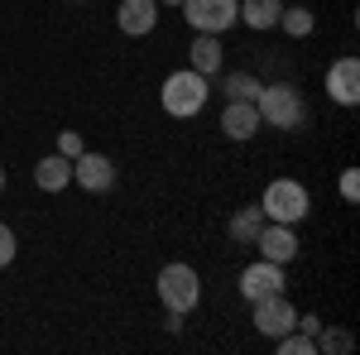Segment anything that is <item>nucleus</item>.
<instances>
[{
    "label": "nucleus",
    "mask_w": 360,
    "mask_h": 355,
    "mask_svg": "<svg viewBox=\"0 0 360 355\" xmlns=\"http://www.w3.org/2000/svg\"><path fill=\"white\" fill-rule=\"evenodd\" d=\"M278 10H283V0H240V20L250 29H274Z\"/></svg>",
    "instance_id": "obj_15"
},
{
    "label": "nucleus",
    "mask_w": 360,
    "mask_h": 355,
    "mask_svg": "<svg viewBox=\"0 0 360 355\" xmlns=\"http://www.w3.org/2000/svg\"><path fill=\"white\" fill-rule=\"evenodd\" d=\"M307 188L303 183H293V178H274L269 188H264V197H259V212L269 221H283V226H298V221L307 217Z\"/></svg>",
    "instance_id": "obj_4"
},
{
    "label": "nucleus",
    "mask_w": 360,
    "mask_h": 355,
    "mask_svg": "<svg viewBox=\"0 0 360 355\" xmlns=\"http://www.w3.org/2000/svg\"><path fill=\"white\" fill-rule=\"evenodd\" d=\"M278 25H283V34H293V39H307L317 20H312V10H307V5H298V0H288V5L278 10Z\"/></svg>",
    "instance_id": "obj_17"
},
{
    "label": "nucleus",
    "mask_w": 360,
    "mask_h": 355,
    "mask_svg": "<svg viewBox=\"0 0 360 355\" xmlns=\"http://www.w3.org/2000/svg\"><path fill=\"white\" fill-rule=\"evenodd\" d=\"M164 331H183V312H168V317H164Z\"/></svg>",
    "instance_id": "obj_25"
},
{
    "label": "nucleus",
    "mask_w": 360,
    "mask_h": 355,
    "mask_svg": "<svg viewBox=\"0 0 360 355\" xmlns=\"http://www.w3.org/2000/svg\"><path fill=\"white\" fill-rule=\"evenodd\" d=\"M221 91H226V101H255V96H259V77L231 72V77H221Z\"/></svg>",
    "instance_id": "obj_18"
},
{
    "label": "nucleus",
    "mask_w": 360,
    "mask_h": 355,
    "mask_svg": "<svg viewBox=\"0 0 360 355\" xmlns=\"http://www.w3.org/2000/svg\"><path fill=\"white\" fill-rule=\"evenodd\" d=\"M0 188H5V173H0Z\"/></svg>",
    "instance_id": "obj_27"
},
{
    "label": "nucleus",
    "mask_w": 360,
    "mask_h": 355,
    "mask_svg": "<svg viewBox=\"0 0 360 355\" xmlns=\"http://www.w3.org/2000/svg\"><path fill=\"white\" fill-rule=\"evenodd\" d=\"M274 341H278V355H317V341L303 336V331H283Z\"/></svg>",
    "instance_id": "obj_20"
},
{
    "label": "nucleus",
    "mask_w": 360,
    "mask_h": 355,
    "mask_svg": "<svg viewBox=\"0 0 360 355\" xmlns=\"http://www.w3.org/2000/svg\"><path fill=\"white\" fill-rule=\"evenodd\" d=\"M255 110H259V125H274V130H298V125L307 120V106H303V91H298V82L259 86Z\"/></svg>",
    "instance_id": "obj_1"
},
{
    "label": "nucleus",
    "mask_w": 360,
    "mask_h": 355,
    "mask_svg": "<svg viewBox=\"0 0 360 355\" xmlns=\"http://www.w3.org/2000/svg\"><path fill=\"white\" fill-rule=\"evenodd\" d=\"M5 264H15V231L0 221V269H5Z\"/></svg>",
    "instance_id": "obj_22"
},
{
    "label": "nucleus",
    "mask_w": 360,
    "mask_h": 355,
    "mask_svg": "<svg viewBox=\"0 0 360 355\" xmlns=\"http://www.w3.org/2000/svg\"><path fill=\"white\" fill-rule=\"evenodd\" d=\"M82 149H86V139L77 135V130H58V154H63V159H77Z\"/></svg>",
    "instance_id": "obj_21"
},
{
    "label": "nucleus",
    "mask_w": 360,
    "mask_h": 355,
    "mask_svg": "<svg viewBox=\"0 0 360 355\" xmlns=\"http://www.w3.org/2000/svg\"><path fill=\"white\" fill-rule=\"evenodd\" d=\"M264 221H269V217H264L259 207H240V212L231 217V235H236L240 245H255V235L264 231Z\"/></svg>",
    "instance_id": "obj_16"
},
{
    "label": "nucleus",
    "mask_w": 360,
    "mask_h": 355,
    "mask_svg": "<svg viewBox=\"0 0 360 355\" xmlns=\"http://www.w3.org/2000/svg\"><path fill=\"white\" fill-rule=\"evenodd\" d=\"M72 183H82L86 192H106L115 183V164L106 159V154H91V149H82L77 159H72Z\"/></svg>",
    "instance_id": "obj_8"
},
{
    "label": "nucleus",
    "mask_w": 360,
    "mask_h": 355,
    "mask_svg": "<svg viewBox=\"0 0 360 355\" xmlns=\"http://www.w3.org/2000/svg\"><path fill=\"white\" fill-rule=\"evenodd\" d=\"M183 20L197 34H226L240 20V0H183Z\"/></svg>",
    "instance_id": "obj_5"
},
{
    "label": "nucleus",
    "mask_w": 360,
    "mask_h": 355,
    "mask_svg": "<svg viewBox=\"0 0 360 355\" xmlns=\"http://www.w3.org/2000/svg\"><path fill=\"white\" fill-rule=\"evenodd\" d=\"M154 288H159V302H164L168 312H183V317H188L197 307V298H202V278H197L193 264H164Z\"/></svg>",
    "instance_id": "obj_3"
},
{
    "label": "nucleus",
    "mask_w": 360,
    "mask_h": 355,
    "mask_svg": "<svg viewBox=\"0 0 360 355\" xmlns=\"http://www.w3.org/2000/svg\"><path fill=\"white\" fill-rule=\"evenodd\" d=\"M341 197H346V202H356V197H360V178H356V168H346V173H341Z\"/></svg>",
    "instance_id": "obj_23"
},
{
    "label": "nucleus",
    "mask_w": 360,
    "mask_h": 355,
    "mask_svg": "<svg viewBox=\"0 0 360 355\" xmlns=\"http://www.w3.org/2000/svg\"><path fill=\"white\" fill-rule=\"evenodd\" d=\"M159 5H183V0H159Z\"/></svg>",
    "instance_id": "obj_26"
},
{
    "label": "nucleus",
    "mask_w": 360,
    "mask_h": 355,
    "mask_svg": "<svg viewBox=\"0 0 360 355\" xmlns=\"http://www.w3.org/2000/svg\"><path fill=\"white\" fill-rule=\"evenodd\" d=\"M327 91L336 106H356L360 101V63L356 58H336L327 67Z\"/></svg>",
    "instance_id": "obj_10"
},
{
    "label": "nucleus",
    "mask_w": 360,
    "mask_h": 355,
    "mask_svg": "<svg viewBox=\"0 0 360 355\" xmlns=\"http://www.w3.org/2000/svg\"><path fill=\"white\" fill-rule=\"evenodd\" d=\"M240 293H245L250 302L269 298V293H283V264H274V259H259V264H250V269L240 273Z\"/></svg>",
    "instance_id": "obj_9"
},
{
    "label": "nucleus",
    "mask_w": 360,
    "mask_h": 355,
    "mask_svg": "<svg viewBox=\"0 0 360 355\" xmlns=\"http://www.w3.org/2000/svg\"><path fill=\"white\" fill-rule=\"evenodd\" d=\"M207 96H212V86H207V77H202V72H193V67L168 72L164 86H159V101H164V110H168V115H178V120L197 115V110L207 106Z\"/></svg>",
    "instance_id": "obj_2"
},
{
    "label": "nucleus",
    "mask_w": 360,
    "mask_h": 355,
    "mask_svg": "<svg viewBox=\"0 0 360 355\" xmlns=\"http://www.w3.org/2000/svg\"><path fill=\"white\" fill-rule=\"evenodd\" d=\"M34 183L44 192H63L72 183V159H63V154H49V159H39L34 164Z\"/></svg>",
    "instance_id": "obj_13"
},
{
    "label": "nucleus",
    "mask_w": 360,
    "mask_h": 355,
    "mask_svg": "<svg viewBox=\"0 0 360 355\" xmlns=\"http://www.w3.org/2000/svg\"><path fill=\"white\" fill-rule=\"evenodd\" d=\"M255 250H259V259L288 264V259H298V235H293V226H283V221H264V231L255 235Z\"/></svg>",
    "instance_id": "obj_7"
},
{
    "label": "nucleus",
    "mask_w": 360,
    "mask_h": 355,
    "mask_svg": "<svg viewBox=\"0 0 360 355\" xmlns=\"http://www.w3.org/2000/svg\"><path fill=\"white\" fill-rule=\"evenodd\" d=\"M221 130L231 139H255V135H259V110H255V101H226Z\"/></svg>",
    "instance_id": "obj_12"
},
{
    "label": "nucleus",
    "mask_w": 360,
    "mask_h": 355,
    "mask_svg": "<svg viewBox=\"0 0 360 355\" xmlns=\"http://www.w3.org/2000/svg\"><path fill=\"white\" fill-rule=\"evenodd\" d=\"M188 53H193V72H202V77L221 72V34H197Z\"/></svg>",
    "instance_id": "obj_14"
},
{
    "label": "nucleus",
    "mask_w": 360,
    "mask_h": 355,
    "mask_svg": "<svg viewBox=\"0 0 360 355\" xmlns=\"http://www.w3.org/2000/svg\"><path fill=\"white\" fill-rule=\"evenodd\" d=\"M115 25H120V34H130V39L154 34V25H159V0H120Z\"/></svg>",
    "instance_id": "obj_11"
},
{
    "label": "nucleus",
    "mask_w": 360,
    "mask_h": 355,
    "mask_svg": "<svg viewBox=\"0 0 360 355\" xmlns=\"http://www.w3.org/2000/svg\"><path fill=\"white\" fill-rule=\"evenodd\" d=\"M293 331H303V336H317V331H322V317H312V312H307V317H298V322H293Z\"/></svg>",
    "instance_id": "obj_24"
},
{
    "label": "nucleus",
    "mask_w": 360,
    "mask_h": 355,
    "mask_svg": "<svg viewBox=\"0 0 360 355\" xmlns=\"http://www.w3.org/2000/svg\"><path fill=\"white\" fill-rule=\"evenodd\" d=\"M312 341H317V351H327V355H346L351 346H356V336H351V331H341V327H322Z\"/></svg>",
    "instance_id": "obj_19"
},
{
    "label": "nucleus",
    "mask_w": 360,
    "mask_h": 355,
    "mask_svg": "<svg viewBox=\"0 0 360 355\" xmlns=\"http://www.w3.org/2000/svg\"><path fill=\"white\" fill-rule=\"evenodd\" d=\"M293 322H298V312H293V302L283 298V293H269V298L255 302V331L259 336H283V331H293Z\"/></svg>",
    "instance_id": "obj_6"
}]
</instances>
